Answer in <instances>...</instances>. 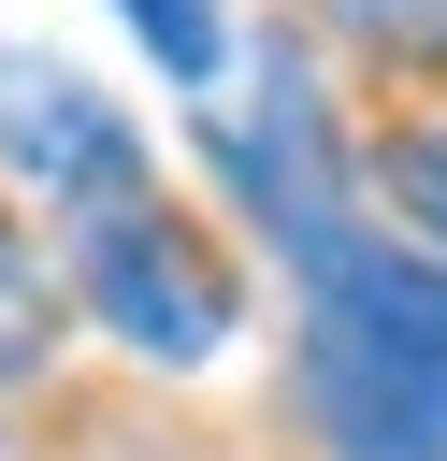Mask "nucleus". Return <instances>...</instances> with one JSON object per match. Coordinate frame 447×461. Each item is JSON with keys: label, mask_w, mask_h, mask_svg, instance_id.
I'll use <instances>...</instances> for the list:
<instances>
[{"label": "nucleus", "mask_w": 447, "mask_h": 461, "mask_svg": "<svg viewBox=\"0 0 447 461\" xmlns=\"http://www.w3.org/2000/svg\"><path fill=\"white\" fill-rule=\"evenodd\" d=\"M303 403L332 461H447V274L346 245L303 317Z\"/></svg>", "instance_id": "1"}, {"label": "nucleus", "mask_w": 447, "mask_h": 461, "mask_svg": "<svg viewBox=\"0 0 447 461\" xmlns=\"http://www.w3.org/2000/svg\"><path fill=\"white\" fill-rule=\"evenodd\" d=\"M72 274H87V303L115 317V346H144V360H216L231 317H245L231 274H216V245H202L187 216H159L144 187H130V202H87Z\"/></svg>", "instance_id": "2"}, {"label": "nucleus", "mask_w": 447, "mask_h": 461, "mask_svg": "<svg viewBox=\"0 0 447 461\" xmlns=\"http://www.w3.org/2000/svg\"><path fill=\"white\" fill-rule=\"evenodd\" d=\"M202 144H216V173L245 187V216L303 259V274H332L360 230H346V187H332V144H317V101H303V72H260L231 115H202Z\"/></svg>", "instance_id": "3"}, {"label": "nucleus", "mask_w": 447, "mask_h": 461, "mask_svg": "<svg viewBox=\"0 0 447 461\" xmlns=\"http://www.w3.org/2000/svg\"><path fill=\"white\" fill-rule=\"evenodd\" d=\"M0 158L43 202H130L144 187V130L87 72H58V58H0Z\"/></svg>", "instance_id": "4"}, {"label": "nucleus", "mask_w": 447, "mask_h": 461, "mask_svg": "<svg viewBox=\"0 0 447 461\" xmlns=\"http://www.w3.org/2000/svg\"><path fill=\"white\" fill-rule=\"evenodd\" d=\"M115 14L144 29V58H159L173 86H202V72L231 58V14H216V0H115Z\"/></svg>", "instance_id": "5"}, {"label": "nucleus", "mask_w": 447, "mask_h": 461, "mask_svg": "<svg viewBox=\"0 0 447 461\" xmlns=\"http://www.w3.org/2000/svg\"><path fill=\"white\" fill-rule=\"evenodd\" d=\"M43 331H58V303H43V274H29V245L0 230V403L43 375Z\"/></svg>", "instance_id": "6"}, {"label": "nucleus", "mask_w": 447, "mask_h": 461, "mask_svg": "<svg viewBox=\"0 0 447 461\" xmlns=\"http://www.w3.org/2000/svg\"><path fill=\"white\" fill-rule=\"evenodd\" d=\"M389 202L447 245V130H418V144H389Z\"/></svg>", "instance_id": "7"}, {"label": "nucleus", "mask_w": 447, "mask_h": 461, "mask_svg": "<svg viewBox=\"0 0 447 461\" xmlns=\"http://www.w3.org/2000/svg\"><path fill=\"white\" fill-rule=\"evenodd\" d=\"M375 43H447V0H346Z\"/></svg>", "instance_id": "8"}]
</instances>
